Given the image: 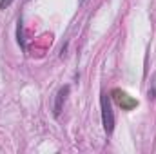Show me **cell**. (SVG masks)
Here are the masks:
<instances>
[{
    "instance_id": "4",
    "label": "cell",
    "mask_w": 156,
    "mask_h": 154,
    "mask_svg": "<svg viewBox=\"0 0 156 154\" xmlns=\"http://www.w3.org/2000/svg\"><path fill=\"white\" fill-rule=\"evenodd\" d=\"M16 42H18L20 49L26 51V42H24V33H22V20H18V26H16Z\"/></svg>"
},
{
    "instance_id": "6",
    "label": "cell",
    "mask_w": 156,
    "mask_h": 154,
    "mask_svg": "<svg viewBox=\"0 0 156 154\" xmlns=\"http://www.w3.org/2000/svg\"><path fill=\"white\" fill-rule=\"evenodd\" d=\"M149 98H156V89H149Z\"/></svg>"
},
{
    "instance_id": "5",
    "label": "cell",
    "mask_w": 156,
    "mask_h": 154,
    "mask_svg": "<svg viewBox=\"0 0 156 154\" xmlns=\"http://www.w3.org/2000/svg\"><path fill=\"white\" fill-rule=\"evenodd\" d=\"M13 4V0H0V9H5Z\"/></svg>"
},
{
    "instance_id": "3",
    "label": "cell",
    "mask_w": 156,
    "mask_h": 154,
    "mask_svg": "<svg viewBox=\"0 0 156 154\" xmlns=\"http://www.w3.org/2000/svg\"><path fill=\"white\" fill-rule=\"evenodd\" d=\"M69 91H71V85H64V87H60V91L56 93V96H55V105H53V114H55V118H58L60 113H62L64 103H66V100H67V96H69Z\"/></svg>"
},
{
    "instance_id": "1",
    "label": "cell",
    "mask_w": 156,
    "mask_h": 154,
    "mask_svg": "<svg viewBox=\"0 0 156 154\" xmlns=\"http://www.w3.org/2000/svg\"><path fill=\"white\" fill-rule=\"evenodd\" d=\"M100 107H102L104 131L107 134H113V131H115V113H113V107H111V96H107L105 93L100 94Z\"/></svg>"
},
{
    "instance_id": "2",
    "label": "cell",
    "mask_w": 156,
    "mask_h": 154,
    "mask_svg": "<svg viewBox=\"0 0 156 154\" xmlns=\"http://www.w3.org/2000/svg\"><path fill=\"white\" fill-rule=\"evenodd\" d=\"M111 94H113V100L116 102L123 111H131V109H134V107L138 105V102H136L134 98H131L127 93H123V91H120V89H113Z\"/></svg>"
}]
</instances>
